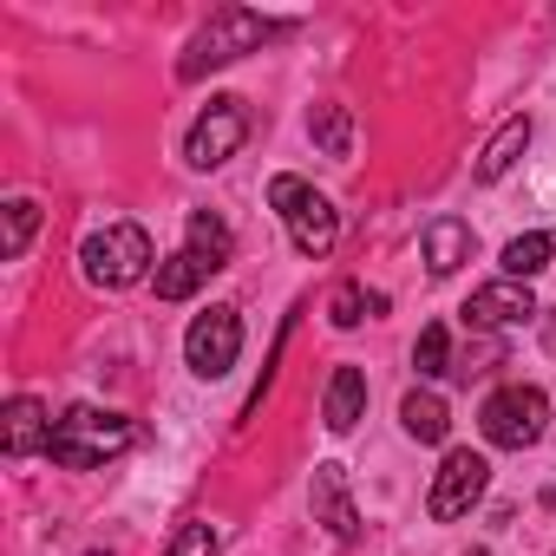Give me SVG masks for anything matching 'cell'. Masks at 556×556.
Instances as JSON below:
<instances>
[{"label":"cell","mask_w":556,"mask_h":556,"mask_svg":"<svg viewBox=\"0 0 556 556\" xmlns=\"http://www.w3.org/2000/svg\"><path fill=\"white\" fill-rule=\"evenodd\" d=\"M125 445H131V419H125V413L73 406V413H60L47 458H53V465H66V471H99V465H105V458H118Z\"/></svg>","instance_id":"1"},{"label":"cell","mask_w":556,"mask_h":556,"mask_svg":"<svg viewBox=\"0 0 556 556\" xmlns=\"http://www.w3.org/2000/svg\"><path fill=\"white\" fill-rule=\"evenodd\" d=\"M282 27L275 21H262V14H242V8H223L197 40H190V53H184V66H177V79H203L210 66H229V60H242V53H255L262 40H275Z\"/></svg>","instance_id":"2"},{"label":"cell","mask_w":556,"mask_h":556,"mask_svg":"<svg viewBox=\"0 0 556 556\" xmlns=\"http://www.w3.org/2000/svg\"><path fill=\"white\" fill-rule=\"evenodd\" d=\"M79 262H86L92 289H131V282H144V268H151V236L138 223H105L99 236H86Z\"/></svg>","instance_id":"3"},{"label":"cell","mask_w":556,"mask_h":556,"mask_svg":"<svg viewBox=\"0 0 556 556\" xmlns=\"http://www.w3.org/2000/svg\"><path fill=\"white\" fill-rule=\"evenodd\" d=\"M268 203L282 210V223H289V236H295L302 255H328V249H334L341 216H334V203H328L315 184H302V177H275V184H268Z\"/></svg>","instance_id":"4"},{"label":"cell","mask_w":556,"mask_h":556,"mask_svg":"<svg viewBox=\"0 0 556 556\" xmlns=\"http://www.w3.org/2000/svg\"><path fill=\"white\" fill-rule=\"evenodd\" d=\"M478 426H484V439H491V445L523 452V445H536V439H543V426H549V400H543L536 387H497V393L484 400Z\"/></svg>","instance_id":"5"},{"label":"cell","mask_w":556,"mask_h":556,"mask_svg":"<svg viewBox=\"0 0 556 556\" xmlns=\"http://www.w3.org/2000/svg\"><path fill=\"white\" fill-rule=\"evenodd\" d=\"M484 484H491V465H484L471 445H458V452H445V465H439V478H432L426 510H432L439 523H452V517H465V510L484 497Z\"/></svg>","instance_id":"6"},{"label":"cell","mask_w":556,"mask_h":556,"mask_svg":"<svg viewBox=\"0 0 556 556\" xmlns=\"http://www.w3.org/2000/svg\"><path fill=\"white\" fill-rule=\"evenodd\" d=\"M242 138H249V105L242 99H210V112L190 131V164L197 170H216V164H229L242 151Z\"/></svg>","instance_id":"7"},{"label":"cell","mask_w":556,"mask_h":556,"mask_svg":"<svg viewBox=\"0 0 556 556\" xmlns=\"http://www.w3.org/2000/svg\"><path fill=\"white\" fill-rule=\"evenodd\" d=\"M184 354H190V367H197L203 380H223V374L236 367V354H242V321H236V308L197 315L190 334H184Z\"/></svg>","instance_id":"8"},{"label":"cell","mask_w":556,"mask_h":556,"mask_svg":"<svg viewBox=\"0 0 556 556\" xmlns=\"http://www.w3.org/2000/svg\"><path fill=\"white\" fill-rule=\"evenodd\" d=\"M530 315H536V302H530L523 282H491V289H478V295L465 302V321H471V328H517V321H530Z\"/></svg>","instance_id":"9"},{"label":"cell","mask_w":556,"mask_h":556,"mask_svg":"<svg viewBox=\"0 0 556 556\" xmlns=\"http://www.w3.org/2000/svg\"><path fill=\"white\" fill-rule=\"evenodd\" d=\"M315 510H321V523H328L341 543H354V536H361V517H354V504H348L341 465H315Z\"/></svg>","instance_id":"10"},{"label":"cell","mask_w":556,"mask_h":556,"mask_svg":"<svg viewBox=\"0 0 556 556\" xmlns=\"http://www.w3.org/2000/svg\"><path fill=\"white\" fill-rule=\"evenodd\" d=\"M458 262H471V223L439 216V223L426 229V268H432V275H452Z\"/></svg>","instance_id":"11"},{"label":"cell","mask_w":556,"mask_h":556,"mask_svg":"<svg viewBox=\"0 0 556 556\" xmlns=\"http://www.w3.org/2000/svg\"><path fill=\"white\" fill-rule=\"evenodd\" d=\"M361 413H367V374L361 367H334V380H328V426L354 432Z\"/></svg>","instance_id":"12"},{"label":"cell","mask_w":556,"mask_h":556,"mask_svg":"<svg viewBox=\"0 0 556 556\" xmlns=\"http://www.w3.org/2000/svg\"><path fill=\"white\" fill-rule=\"evenodd\" d=\"M229 249H236V242H229V223H223L216 210H190V242H184V255H197V262L216 275V268L229 262Z\"/></svg>","instance_id":"13"},{"label":"cell","mask_w":556,"mask_h":556,"mask_svg":"<svg viewBox=\"0 0 556 556\" xmlns=\"http://www.w3.org/2000/svg\"><path fill=\"white\" fill-rule=\"evenodd\" d=\"M40 445H53V426H47V413H40V400H14L8 406V458H27V452H40Z\"/></svg>","instance_id":"14"},{"label":"cell","mask_w":556,"mask_h":556,"mask_svg":"<svg viewBox=\"0 0 556 556\" xmlns=\"http://www.w3.org/2000/svg\"><path fill=\"white\" fill-rule=\"evenodd\" d=\"M523 144H530V118H510V125L484 144V157H478V184H497V177L523 157Z\"/></svg>","instance_id":"15"},{"label":"cell","mask_w":556,"mask_h":556,"mask_svg":"<svg viewBox=\"0 0 556 556\" xmlns=\"http://www.w3.org/2000/svg\"><path fill=\"white\" fill-rule=\"evenodd\" d=\"M308 138H315L328 157H354V112H348V105H315Z\"/></svg>","instance_id":"16"},{"label":"cell","mask_w":556,"mask_h":556,"mask_svg":"<svg viewBox=\"0 0 556 556\" xmlns=\"http://www.w3.org/2000/svg\"><path fill=\"white\" fill-rule=\"evenodd\" d=\"M400 419H406V432H413L419 445H439V439H445V426H452V413H445V400H439V393H406Z\"/></svg>","instance_id":"17"},{"label":"cell","mask_w":556,"mask_h":556,"mask_svg":"<svg viewBox=\"0 0 556 556\" xmlns=\"http://www.w3.org/2000/svg\"><path fill=\"white\" fill-rule=\"evenodd\" d=\"M549 249H556V236H517L510 249H504V275H510V282H530V275H543L549 268Z\"/></svg>","instance_id":"18"},{"label":"cell","mask_w":556,"mask_h":556,"mask_svg":"<svg viewBox=\"0 0 556 556\" xmlns=\"http://www.w3.org/2000/svg\"><path fill=\"white\" fill-rule=\"evenodd\" d=\"M210 282V268L197 262V255H170L164 268H157V302H184V295H197Z\"/></svg>","instance_id":"19"},{"label":"cell","mask_w":556,"mask_h":556,"mask_svg":"<svg viewBox=\"0 0 556 556\" xmlns=\"http://www.w3.org/2000/svg\"><path fill=\"white\" fill-rule=\"evenodd\" d=\"M328 315H334V328H361L367 315H387V295H367V289H341L334 302H328Z\"/></svg>","instance_id":"20"},{"label":"cell","mask_w":556,"mask_h":556,"mask_svg":"<svg viewBox=\"0 0 556 556\" xmlns=\"http://www.w3.org/2000/svg\"><path fill=\"white\" fill-rule=\"evenodd\" d=\"M413 367H419V380H439V374H452V348H445V328H439V321L419 334V348H413Z\"/></svg>","instance_id":"21"},{"label":"cell","mask_w":556,"mask_h":556,"mask_svg":"<svg viewBox=\"0 0 556 556\" xmlns=\"http://www.w3.org/2000/svg\"><path fill=\"white\" fill-rule=\"evenodd\" d=\"M34 223H40V210H34V203H8V262H21V255H27Z\"/></svg>","instance_id":"22"},{"label":"cell","mask_w":556,"mask_h":556,"mask_svg":"<svg viewBox=\"0 0 556 556\" xmlns=\"http://www.w3.org/2000/svg\"><path fill=\"white\" fill-rule=\"evenodd\" d=\"M164 556H216V530H210V523H184Z\"/></svg>","instance_id":"23"},{"label":"cell","mask_w":556,"mask_h":556,"mask_svg":"<svg viewBox=\"0 0 556 556\" xmlns=\"http://www.w3.org/2000/svg\"><path fill=\"white\" fill-rule=\"evenodd\" d=\"M471 556H484V549H471Z\"/></svg>","instance_id":"24"}]
</instances>
